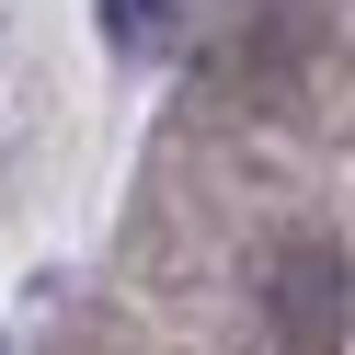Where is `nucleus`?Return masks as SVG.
<instances>
[{
  "label": "nucleus",
  "instance_id": "1",
  "mask_svg": "<svg viewBox=\"0 0 355 355\" xmlns=\"http://www.w3.org/2000/svg\"><path fill=\"white\" fill-rule=\"evenodd\" d=\"M263 321H275V355H344V321H355L344 252L332 241H286L275 275H263Z\"/></svg>",
  "mask_w": 355,
  "mask_h": 355
}]
</instances>
